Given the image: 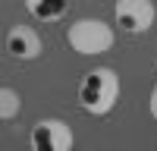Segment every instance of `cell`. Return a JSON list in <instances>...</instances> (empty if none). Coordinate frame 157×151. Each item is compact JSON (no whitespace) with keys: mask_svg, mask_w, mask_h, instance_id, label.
I'll use <instances>...</instances> for the list:
<instances>
[{"mask_svg":"<svg viewBox=\"0 0 157 151\" xmlns=\"http://www.w3.org/2000/svg\"><path fill=\"white\" fill-rule=\"evenodd\" d=\"M120 101V76H116L110 66H94L82 76L78 82V107L85 113H94V117H104L110 113Z\"/></svg>","mask_w":157,"mask_h":151,"instance_id":"cell-1","label":"cell"},{"mask_svg":"<svg viewBox=\"0 0 157 151\" xmlns=\"http://www.w3.org/2000/svg\"><path fill=\"white\" fill-rule=\"evenodd\" d=\"M113 29L104 19H75L69 29H66V41L75 54L82 57H98V54H107L113 47Z\"/></svg>","mask_w":157,"mask_h":151,"instance_id":"cell-2","label":"cell"},{"mask_svg":"<svg viewBox=\"0 0 157 151\" xmlns=\"http://www.w3.org/2000/svg\"><path fill=\"white\" fill-rule=\"evenodd\" d=\"M32 151H72L75 135L69 129V123H63L57 117H44L32 126Z\"/></svg>","mask_w":157,"mask_h":151,"instance_id":"cell-3","label":"cell"},{"mask_svg":"<svg viewBox=\"0 0 157 151\" xmlns=\"http://www.w3.org/2000/svg\"><path fill=\"white\" fill-rule=\"evenodd\" d=\"M116 25L129 35H145L154 25V3L151 0H116Z\"/></svg>","mask_w":157,"mask_h":151,"instance_id":"cell-4","label":"cell"},{"mask_svg":"<svg viewBox=\"0 0 157 151\" xmlns=\"http://www.w3.org/2000/svg\"><path fill=\"white\" fill-rule=\"evenodd\" d=\"M6 50L16 60H38L44 44H41V35L35 29H29V25H13L10 35H6Z\"/></svg>","mask_w":157,"mask_h":151,"instance_id":"cell-5","label":"cell"},{"mask_svg":"<svg viewBox=\"0 0 157 151\" xmlns=\"http://www.w3.org/2000/svg\"><path fill=\"white\" fill-rule=\"evenodd\" d=\"M25 6H29V13L38 22H57L66 16L69 0H25Z\"/></svg>","mask_w":157,"mask_h":151,"instance_id":"cell-6","label":"cell"},{"mask_svg":"<svg viewBox=\"0 0 157 151\" xmlns=\"http://www.w3.org/2000/svg\"><path fill=\"white\" fill-rule=\"evenodd\" d=\"M22 110V98L16 88H0V120H16Z\"/></svg>","mask_w":157,"mask_h":151,"instance_id":"cell-7","label":"cell"},{"mask_svg":"<svg viewBox=\"0 0 157 151\" xmlns=\"http://www.w3.org/2000/svg\"><path fill=\"white\" fill-rule=\"evenodd\" d=\"M148 107H151V117L157 120V85L151 88V98H148Z\"/></svg>","mask_w":157,"mask_h":151,"instance_id":"cell-8","label":"cell"}]
</instances>
